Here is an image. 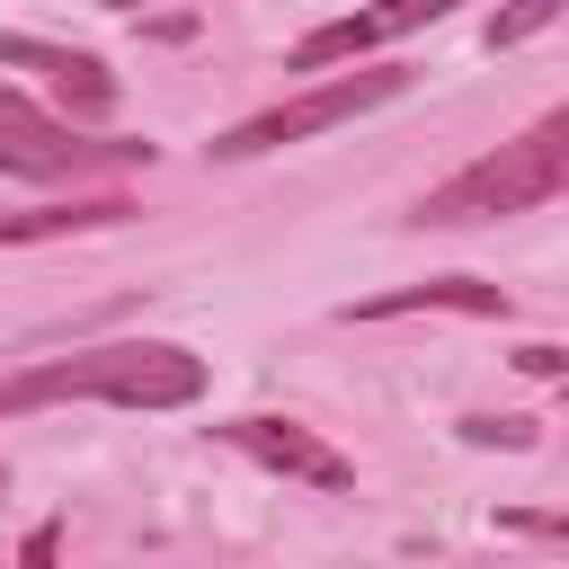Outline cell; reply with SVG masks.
<instances>
[{
  "mask_svg": "<svg viewBox=\"0 0 569 569\" xmlns=\"http://www.w3.org/2000/svg\"><path fill=\"white\" fill-rule=\"evenodd\" d=\"M204 391V356L169 347V338H116V347H80V356H44L27 373L0 382V418L53 409V400H116V409H187Z\"/></svg>",
  "mask_w": 569,
  "mask_h": 569,
  "instance_id": "1",
  "label": "cell"
},
{
  "mask_svg": "<svg viewBox=\"0 0 569 569\" xmlns=\"http://www.w3.org/2000/svg\"><path fill=\"white\" fill-rule=\"evenodd\" d=\"M551 196H569V107L533 116L516 142H498L489 160H471V169H453L445 187H427L409 222H436V231H453V222L533 213V204H551Z\"/></svg>",
  "mask_w": 569,
  "mask_h": 569,
  "instance_id": "2",
  "label": "cell"
},
{
  "mask_svg": "<svg viewBox=\"0 0 569 569\" xmlns=\"http://www.w3.org/2000/svg\"><path fill=\"white\" fill-rule=\"evenodd\" d=\"M400 89H409V71H347V80H320V89H302V98H276V107H258L249 124L213 133V160H258V151L311 142V133H329V124L365 116V107H391Z\"/></svg>",
  "mask_w": 569,
  "mask_h": 569,
  "instance_id": "3",
  "label": "cell"
},
{
  "mask_svg": "<svg viewBox=\"0 0 569 569\" xmlns=\"http://www.w3.org/2000/svg\"><path fill=\"white\" fill-rule=\"evenodd\" d=\"M133 160H151V142H80L62 116H44L0 80V178H80V169H133Z\"/></svg>",
  "mask_w": 569,
  "mask_h": 569,
  "instance_id": "4",
  "label": "cell"
},
{
  "mask_svg": "<svg viewBox=\"0 0 569 569\" xmlns=\"http://www.w3.org/2000/svg\"><path fill=\"white\" fill-rule=\"evenodd\" d=\"M0 62L9 71H36L71 124H107L116 116V71L98 53H71V44H36V36H0Z\"/></svg>",
  "mask_w": 569,
  "mask_h": 569,
  "instance_id": "5",
  "label": "cell"
},
{
  "mask_svg": "<svg viewBox=\"0 0 569 569\" xmlns=\"http://www.w3.org/2000/svg\"><path fill=\"white\" fill-rule=\"evenodd\" d=\"M222 445H240L249 462H267V471H284V480L356 489V462H347L338 445H320L311 427H293V418H231V427H222Z\"/></svg>",
  "mask_w": 569,
  "mask_h": 569,
  "instance_id": "6",
  "label": "cell"
},
{
  "mask_svg": "<svg viewBox=\"0 0 569 569\" xmlns=\"http://www.w3.org/2000/svg\"><path fill=\"white\" fill-rule=\"evenodd\" d=\"M453 0H373V9H347V18H329V27H311L302 44H293V71H329V62H347V53H373V44H391V36H409V27H436Z\"/></svg>",
  "mask_w": 569,
  "mask_h": 569,
  "instance_id": "7",
  "label": "cell"
},
{
  "mask_svg": "<svg viewBox=\"0 0 569 569\" xmlns=\"http://www.w3.org/2000/svg\"><path fill=\"white\" fill-rule=\"evenodd\" d=\"M400 311H480V320H498L507 293L480 284V276H427V284H391V293L347 302V320H400Z\"/></svg>",
  "mask_w": 569,
  "mask_h": 569,
  "instance_id": "8",
  "label": "cell"
},
{
  "mask_svg": "<svg viewBox=\"0 0 569 569\" xmlns=\"http://www.w3.org/2000/svg\"><path fill=\"white\" fill-rule=\"evenodd\" d=\"M124 196H80V204H36V213H0V240H62V231H98L124 222Z\"/></svg>",
  "mask_w": 569,
  "mask_h": 569,
  "instance_id": "9",
  "label": "cell"
},
{
  "mask_svg": "<svg viewBox=\"0 0 569 569\" xmlns=\"http://www.w3.org/2000/svg\"><path fill=\"white\" fill-rule=\"evenodd\" d=\"M560 9H569V0H507V9H498V18L480 27V36H489V53H507V44H525V36H542V27L560 18Z\"/></svg>",
  "mask_w": 569,
  "mask_h": 569,
  "instance_id": "10",
  "label": "cell"
},
{
  "mask_svg": "<svg viewBox=\"0 0 569 569\" xmlns=\"http://www.w3.org/2000/svg\"><path fill=\"white\" fill-rule=\"evenodd\" d=\"M516 373H533V382H569V347H516Z\"/></svg>",
  "mask_w": 569,
  "mask_h": 569,
  "instance_id": "11",
  "label": "cell"
},
{
  "mask_svg": "<svg viewBox=\"0 0 569 569\" xmlns=\"http://www.w3.org/2000/svg\"><path fill=\"white\" fill-rule=\"evenodd\" d=\"M462 436H471V445H533L525 418H462Z\"/></svg>",
  "mask_w": 569,
  "mask_h": 569,
  "instance_id": "12",
  "label": "cell"
},
{
  "mask_svg": "<svg viewBox=\"0 0 569 569\" xmlns=\"http://www.w3.org/2000/svg\"><path fill=\"white\" fill-rule=\"evenodd\" d=\"M98 9H133V0H98Z\"/></svg>",
  "mask_w": 569,
  "mask_h": 569,
  "instance_id": "13",
  "label": "cell"
},
{
  "mask_svg": "<svg viewBox=\"0 0 569 569\" xmlns=\"http://www.w3.org/2000/svg\"><path fill=\"white\" fill-rule=\"evenodd\" d=\"M0 489H9V471H0Z\"/></svg>",
  "mask_w": 569,
  "mask_h": 569,
  "instance_id": "14",
  "label": "cell"
}]
</instances>
